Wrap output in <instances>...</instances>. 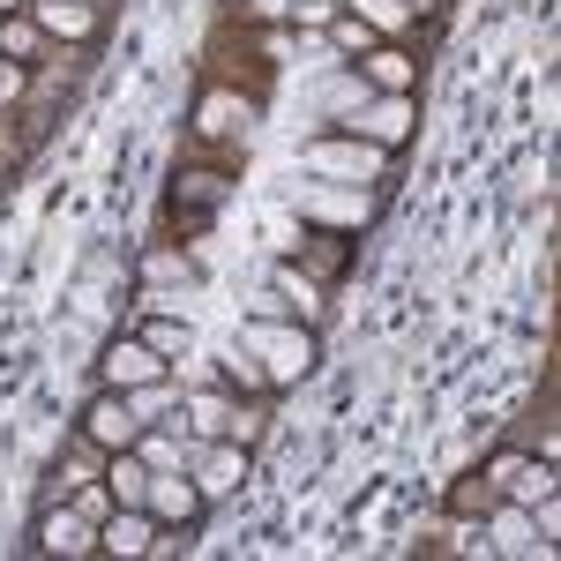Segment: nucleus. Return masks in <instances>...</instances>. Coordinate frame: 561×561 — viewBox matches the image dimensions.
<instances>
[{
	"label": "nucleus",
	"instance_id": "obj_9",
	"mask_svg": "<svg viewBox=\"0 0 561 561\" xmlns=\"http://www.w3.org/2000/svg\"><path fill=\"white\" fill-rule=\"evenodd\" d=\"M345 135H359V142H382V150H397V142L412 135V98H397V90L367 98V105H359V113L345 121Z\"/></svg>",
	"mask_w": 561,
	"mask_h": 561
},
{
	"label": "nucleus",
	"instance_id": "obj_8",
	"mask_svg": "<svg viewBox=\"0 0 561 561\" xmlns=\"http://www.w3.org/2000/svg\"><path fill=\"white\" fill-rule=\"evenodd\" d=\"M142 510H150L158 524H180V531H195L210 502H203V486H195L187 472H150V494H142Z\"/></svg>",
	"mask_w": 561,
	"mask_h": 561
},
{
	"label": "nucleus",
	"instance_id": "obj_4",
	"mask_svg": "<svg viewBox=\"0 0 561 561\" xmlns=\"http://www.w3.org/2000/svg\"><path fill=\"white\" fill-rule=\"evenodd\" d=\"M248 472H255V465H248V449H240V442H225V434H217V442H203V449H187V479L203 486V502L240 494V486H248Z\"/></svg>",
	"mask_w": 561,
	"mask_h": 561
},
{
	"label": "nucleus",
	"instance_id": "obj_36",
	"mask_svg": "<svg viewBox=\"0 0 561 561\" xmlns=\"http://www.w3.org/2000/svg\"><path fill=\"white\" fill-rule=\"evenodd\" d=\"M293 8H307V0H293Z\"/></svg>",
	"mask_w": 561,
	"mask_h": 561
},
{
	"label": "nucleus",
	"instance_id": "obj_3",
	"mask_svg": "<svg viewBox=\"0 0 561 561\" xmlns=\"http://www.w3.org/2000/svg\"><path fill=\"white\" fill-rule=\"evenodd\" d=\"M225 203H232V173H217V165L173 173V187H165V217H173L180 232H210Z\"/></svg>",
	"mask_w": 561,
	"mask_h": 561
},
{
	"label": "nucleus",
	"instance_id": "obj_29",
	"mask_svg": "<svg viewBox=\"0 0 561 561\" xmlns=\"http://www.w3.org/2000/svg\"><path fill=\"white\" fill-rule=\"evenodd\" d=\"M345 270V240H314V255H307V277H337Z\"/></svg>",
	"mask_w": 561,
	"mask_h": 561
},
{
	"label": "nucleus",
	"instance_id": "obj_30",
	"mask_svg": "<svg viewBox=\"0 0 561 561\" xmlns=\"http://www.w3.org/2000/svg\"><path fill=\"white\" fill-rule=\"evenodd\" d=\"M225 442L255 449V442H262V412H240V404H232V420H225Z\"/></svg>",
	"mask_w": 561,
	"mask_h": 561
},
{
	"label": "nucleus",
	"instance_id": "obj_1",
	"mask_svg": "<svg viewBox=\"0 0 561 561\" xmlns=\"http://www.w3.org/2000/svg\"><path fill=\"white\" fill-rule=\"evenodd\" d=\"M240 345H248V352L262 359L270 389L307 382V375H314V359H322V345H314V330H307V322H262V314H248Z\"/></svg>",
	"mask_w": 561,
	"mask_h": 561
},
{
	"label": "nucleus",
	"instance_id": "obj_31",
	"mask_svg": "<svg viewBox=\"0 0 561 561\" xmlns=\"http://www.w3.org/2000/svg\"><path fill=\"white\" fill-rule=\"evenodd\" d=\"M337 8H345V0H307V8H293V23H300V31H330Z\"/></svg>",
	"mask_w": 561,
	"mask_h": 561
},
{
	"label": "nucleus",
	"instance_id": "obj_7",
	"mask_svg": "<svg viewBox=\"0 0 561 561\" xmlns=\"http://www.w3.org/2000/svg\"><path fill=\"white\" fill-rule=\"evenodd\" d=\"M135 434H142V420L128 412L121 389H98V397L83 404V442H98L105 457H113V449H135Z\"/></svg>",
	"mask_w": 561,
	"mask_h": 561
},
{
	"label": "nucleus",
	"instance_id": "obj_15",
	"mask_svg": "<svg viewBox=\"0 0 561 561\" xmlns=\"http://www.w3.org/2000/svg\"><path fill=\"white\" fill-rule=\"evenodd\" d=\"M248 128V98H232V90H203L195 98V135H240Z\"/></svg>",
	"mask_w": 561,
	"mask_h": 561
},
{
	"label": "nucleus",
	"instance_id": "obj_16",
	"mask_svg": "<svg viewBox=\"0 0 561 561\" xmlns=\"http://www.w3.org/2000/svg\"><path fill=\"white\" fill-rule=\"evenodd\" d=\"M135 457H142L150 472H187V442H180L173 420H158V427H142V434H135Z\"/></svg>",
	"mask_w": 561,
	"mask_h": 561
},
{
	"label": "nucleus",
	"instance_id": "obj_32",
	"mask_svg": "<svg viewBox=\"0 0 561 561\" xmlns=\"http://www.w3.org/2000/svg\"><path fill=\"white\" fill-rule=\"evenodd\" d=\"M23 90H31V68L23 60H0V105H15Z\"/></svg>",
	"mask_w": 561,
	"mask_h": 561
},
{
	"label": "nucleus",
	"instance_id": "obj_11",
	"mask_svg": "<svg viewBox=\"0 0 561 561\" xmlns=\"http://www.w3.org/2000/svg\"><path fill=\"white\" fill-rule=\"evenodd\" d=\"M300 210H307V217H330V225H367V217H375V203H367L359 187L314 180V187H300Z\"/></svg>",
	"mask_w": 561,
	"mask_h": 561
},
{
	"label": "nucleus",
	"instance_id": "obj_13",
	"mask_svg": "<svg viewBox=\"0 0 561 561\" xmlns=\"http://www.w3.org/2000/svg\"><path fill=\"white\" fill-rule=\"evenodd\" d=\"M158 375H165V359L142 337H121V345L105 352V389H142V382H158Z\"/></svg>",
	"mask_w": 561,
	"mask_h": 561
},
{
	"label": "nucleus",
	"instance_id": "obj_33",
	"mask_svg": "<svg viewBox=\"0 0 561 561\" xmlns=\"http://www.w3.org/2000/svg\"><path fill=\"white\" fill-rule=\"evenodd\" d=\"M240 8H248L255 23H277V15H293V0H240Z\"/></svg>",
	"mask_w": 561,
	"mask_h": 561
},
{
	"label": "nucleus",
	"instance_id": "obj_5",
	"mask_svg": "<svg viewBox=\"0 0 561 561\" xmlns=\"http://www.w3.org/2000/svg\"><path fill=\"white\" fill-rule=\"evenodd\" d=\"M479 472H486L494 494H510V502H539V494H554V465H547V457H524V449H494Z\"/></svg>",
	"mask_w": 561,
	"mask_h": 561
},
{
	"label": "nucleus",
	"instance_id": "obj_37",
	"mask_svg": "<svg viewBox=\"0 0 561 561\" xmlns=\"http://www.w3.org/2000/svg\"><path fill=\"white\" fill-rule=\"evenodd\" d=\"M0 15H8V8H0Z\"/></svg>",
	"mask_w": 561,
	"mask_h": 561
},
{
	"label": "nucleus",
	"instance_id": "obj_14",
	"mask_svg": "<svg viewBox=\"0 0 561 561\" xmlns=\"http://www.w3.org/2000/svg\"><path fill=\"white\" fill-rule=\"evenodd\" d=\"M31 23H38L45 38L83 45L90 31H98V8H83V0H31Z\"/></svg>",
	"mask_w": 561,
	"mask_h": 561
},
{
	"label": "nucleus",
	"instance_id": "obj_26",
	"mask_svg": "<svg viewBox=\"0 0 561 561\" xmlns=\"http://www.w3.org/2000/svg\"><path fill=\"white\" fill-rule=\"evenodd\" d=\"M142 277H150V293H165V285H187V277H195V262L173 255V248H150V255H142Z\"/></svg>",
	"mask_w": 561,
	"mask_h": 561
},
{
	"label": "nucleus",
	"instance_id": "obj_17",
	"mask_svg": "<svg viewBox=\"0 0 561 561\" xmlns=\"http://www.w3.org/2000/svg\"><path fill=\"white\" fill-rule=\"evenodd\" d=\"M359 76H367L375 90H397V98H404L412 76H420V60H412V53H397V45H375V53L359 60Z\"/></svg>",
	"mask_w": 561,
	"mask_h": 561
},
{
	"label": "nucleus",
	"instance_id": "obj_19",
	"mask_svg": "<svg viewBox=\"0 0 561 561\" xmlns=\"http://www.w3.org/2000/svg\"><path fill=\"white\" fill-rule=\"evenodd\" d=\"M135 337L158 352V359H187V352H195V330H187L180 314H165V307H158V314H150V322H142Z\"/></svg>",
	"mask_w": 561,
	"mask_h": 561
},
{
	"label": "nucleus",
	"instance_id": "obj_10",
	"mask_svg": "<svg viewBox=\"0 0 561 561\" xmlns=\"http://www.w3.org/2000/svg\"><path fill=\"white\" fill-rule=\"evenodd\" d=\"M486 517H494V539H486V554H517V561L554 554V547L539 539V524H531V510H524V502H510V494H502V502H494Z\"/></svg>",
	"mask_w": 561,
	"mask_h": 561
},
{
	"label": "nucleus",
	"instance_id": "obj_12",
	"mask_svg": "<svg viewBox=\"0 0 561 561\" xmlns=\"http://www.w3.org/2000/svg\"><path fill=\"white\" fill-rule=\"evenodd\" d=\"M150 539H158V517L150 510H113V517L98 524V554H150Z\"/></svg>",
	"mask_w": 561,
	"mask_h": 561
},
{
	"label": "nucleus",
	"instance_id": "obj_35",
	"mask_svg": "<svg viewBox=\"0 0 561 561\" xmlns=\"http://www.w3.org/2000/svg\"><path fill=\"white\" fill-rule=\"evenodd\" d=\"M83 8H105V0H83Z\"/></svg>",
	"mask_w": 561,
	"mask_h": 561
},
{
	"label": "nucleus",
	"instance_id": "obj_28",
	"mask_svg": "<svg viewBox=\"0 0 561 561\" xmlns=\"http://www.w3.org/2000/svg\"><path fill=\"white\" fill-rule=\"evenodd\" d=\"M225 382H240V389H270V375H262V359L248 345L232 352V359H225Z\"/></svg>",
	"mask_w": 561,
	"mask_h": 561
},
{
	"label": "nucleus",
	"instance_id": "obj_34",
	"mask_svg": "<svg viewBox=\"0 0 561 561\" xmlns=\"http://www.w3.org/2000/svg\"><path fill=\"white\" fill-rule=\"evenodd\" d=\"M0 8H31V0H0Z\"/></svg>",
	"mask_w": 561,
	"mask_h": 561
},
{
	"label": "nucleus",
	"instance_id": "obj_18",
	"mask_svg": "<svg viewBox=\"0 0 561 561\" xmlns=\"http://www.w3.org/2000/svg\"><path fill=\"white\" fill-rule=\"evenodd\" d=\"M270 293L293 307V314H307V322L322 314V285H314L307 270H293V262H277V270H270Z\"/></svg>",
	"mask_w": 561,
	"mask_h": 561
},
{
	"label": "nucleus",
	"instance_id": "obj_25",
	"mask_svg": "<svg viewBox=\"0 0 561 561\" xmlns=\"http://www.w3.org/2000/svg\"><path fill=\"white\" fill-rule=\"evenodd\" d=\"M352 15H359V23H375V31H404V23H412V15H420V8H412V0H345Z\"/></svg>",
	"mask_w": 561,
	"mask_h": 561
},
{
	"label": "nucleus",
	"instance_id": "obj_24",
	"mask_svg": "<svg viewBox=\"0 0 561 561\" xmlns=\"http://www.w3.org/2000/svg\"><path fill=\"white\" fill-rule=\"evenodd\" d=\"M38 45H45V31L31 23V8H23V15H0V60H23V68H31Z\"/></svg>",
	"mask_w": 561,
	"mask_h": 561
},
{
	"label": "nucleus",
	"instance_id": "obj_23",
	"mask_svg": "<svg viewBox=\"0 0 561 561\" xmlns=\"http://www.w3.org/2000/svg\"><path fill=\"white\" fill-rule=\"evenodd\" d=\"M367 98H375V83H367V76H352V68H337V76L322 83V113H337V121H352V113H359Z\"/></svg>",
	"mask_w": 561,
	"mask_h": 561
},
{
	"label": "nucleus",
	"instance_id": "obj_20",
	"mask_svg": "<svg viewBox=\"0 0 561 561\" xmlns=\"http://www.w3.org/2000/svg\"><path fill=\"white\" fill-rule=\"evenodd\" d=\"M121 397H128V412L142 420V427H158V420H173V412H180V389L165 382V375L142 382V389H121ZM173 427H180V420H173Z\"/></svg>",
	"mask_w": 561,
	"mask_h": 561
},
{
	"label": "nucleus",
	"instance_id": "obj_6",
	"mask_svg": "<svg viewBox=\"0 0 561 561\" xmlns=\"http://www.w3.org/2000/svg\"><path fill=\"white\" fill-rule=\"evenodd\" d=\"M38 554H60V561L98 554V524H90L76 502H45L38 510Z\"/></svg>",
	"mask_w": 561,
	"mask_h": 561
},
{
	"label": "nucleus",
	"instance_id": "obj_2",
	"mask_svg": "<svg viewBox=\"0 0 561 561\" xmlns=\"http://www.w3.org/2000/svg\"><path fill=\"white\" fill-rule=\"evenodd\" d=\"M300 173L307 180H337V187H367V180L389 173V150H382V142H359V135L307 142V150H300Z\"/></svg>",
	"mask_w": 561,
	"mask_h": 561
},
{
	"label": "nucleus",
	"instance_id": "obj_22",
	"mask_svg": "<svg viewBox=\"0 0 561 561\" xmlns=\"http://www.w3.org/2000/svg\"><path fill=\"white\" fill-rule=\"evenodd\" d=\"M322 38H330V53H359V60H367V53H375V45H382V31H375V23H359V15H352V8H337V15H330V31H322Z\"/></svg>",
	"mask_w": 561,
	"mask_h": 561
},
{
	"label": "nucleus",
	"instance_id": "obj_27",
	"mask_svg": "<svg viewBox=\"0 0 561 561\" xmlns=\"http://www.w3.org/2000/svg\"><path fill=\"white\" fill-rule=\"evenodd\" d=\"M494 502H502V494L486 486V472H472V479H457V486H449V510H457V517H486Z\"/></svg>",
	"mask_w": 561,
	"mask_h": 561
},
{
	"label": "nucleus",
	"instance_id": "obj_21",
	"mask_svg": "<svg viewBox=\"0 0 561 561\" xmlns=\"http://www.w3.org/2000/svg\"><path fill=\"white\" fill-rule=\"evenodd\" d=\"M180 420L203 434V442H217V434H225V420H232V404H225L217 389H195V397H180Z\"/></svg>",
	"mask_w": 561,
	"mask_h": 561
}]
</instances>
